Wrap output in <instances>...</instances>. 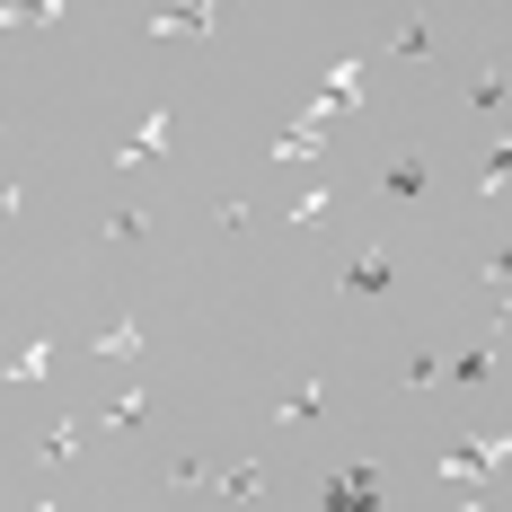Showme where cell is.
Listing matches in <instances>:
<instances>
[{"label": "cell", "instance_id": "obj_1", "mask_svg": "<svg viewBox=\"0 0 512 512\" xmlns=\"http://www.w3.org/2000/svg\"><path fill=\"white\" fill-rule=\"evenodd\" d=\"M433 468H442L451 486H486L495 468H512V424H504V433H477V442H451Z\"/></svg>", "mask_w": 512, "mask_h": 512}, {"label": "cell", "instance_id": "obj_2", "mask_svg": "<svg viewBox=\"0 0 512 512\" xmlns=\"http://www.w3.org/2000/svg\"><path fill=\"white\" fill-rule=\"evenodd\" d=\"M318 504L327 512H371L380 504V460H345L327 486H318Z\"/></svg>", "mask_w": 512, "mask_h": 512}, {"label": "cell", "instance_id": "obj_3", "mask_svg": "<svg viewBox=\"0 0 512 512\" xmlns=\"http://www.w3.org/2000/svg\"><path fill=\"white\" fill-rule=\"evenodd\" d=\"M380 195H389V204H424V195H433V159H424V151H398L389 168H380Z\"/></svg>", "mask_w": 512, "mask_h": 512}, {"label": "cell", "instance_id": "obj_4", "mask_svg": "<svg viewBox=\"0 0 512 512\" xmlns=\"http://www.w3.org/2000/svg\"><path fill=\"white\" fill-rule=\"evenodd\" d=\"M389 283H398V256L389 248H354L345 256V292H354V301H380Z\"/></svg>", "mask_w": 512, "mask_h": 512}, {"label": "cell", "instance_id": "obj_5", "mask_svg": "<svg viewBox=\"0 0 512 512\" xmlns=\"http://www.w3.org/2000/svg\"><path fill=\"white\" fill-rule=\"evenodd\" d=\"M212 18H221V0H186V9H159L151 36H212Z\"/></svg>", "mask_w": 512, "mask_h": 512}, {"label": "cell", "instance_id": "obj_6", "mask_svg": "<svg viewBox=\"0 0 512 512\" xmlns=\"http://www.w3.org/2000/svg\"><path fill=\"white\" fill-rule=\"evenodd\" d=\"M327 151V133H318V115H309V124H292V133H274V142H265V159H283V168H292V159H318Z\"/></svg>", "mask_w": 512, "mask_h": 512}, {"label": "cell", "instance_id": "obj_7", "mask_svg": "<svg viewBox=\"0 0 512 512\" xmlns=\"http://www.w3.org/2000/svg\"><path fill=\"white\" fill-rule=\"evenodd\" d=\"M159 151H168V106H151V115H142V133H133L115 159H124V168H142V159H159Z\"/></svg>", "mask_w": 512, "mask_h": 512}, {"label": "cell", "instance_id": "obj_8", "mask_svg": "<svg viewBox=\"0 0 512 512\" xmlns=\"http://www.w3.org/2000/svg\"><path fill=\"white\" fill-rule=\"evenodd\" d=\"M442 380H460V389H486V380H504V354H460V362H442Z\"/></svg>", "mask_w": 512, "mask_h": 512}, {"label": "cell", "instance_id": "obj_9", "mask_svg": "<svg viewBox=\"0 0 512 512\" xmlns=\"http://www.w3.org/2000/svg\"><path fill=\"white\" fill-rule=\"evenodd\" d=\"M89 354H98V362H142V327H133V318H115V327H106Z\"/></svg>", "mask_w": 512, "mask_h": 512}, {"label": "cell", "instance_id": "obj_10", "mask_svg": "<svg viewBox=\"0 0 512 512\" xmlns=\"http://www.w3.org/2000/svg\"><path fill=\"white\" fill-rule=\"evenodd\" d=\"M318 407H327V389H318V380H301V389H283L274 424H318Z\"/></svg>", "mask_w": 512, "mask_h": 512}, {"label": "cell", "instance_id": "obj_11", "mask_svg": "<svg viewBox=\"0 0 512 512\" xmlns=\"http://www.w3.org/2000/svg\"><path fill=\"white\" fill-rule=\"evenodd\" d=\"M142 415H151V389H133V398H115V407H106V415H89V424H98V433H133Z\"/></svg>", "mask_w": 512, "mask_h": 512}, {"label": "cell", "instance_id": "obj_12", "mask_svg": "<svg viewBox=\"0 0 512 512\" xmlns=\"http://www.w3.org/2000/svg\"><path fill=\"white\" fill-rule=\"evenodd\" d=\"M221 495H230V504H256V495H265V460H239V468H221Z\"/></svg>", "mask_w": 512, "mask_h": 512}, {"label": "cell", "instance_id": "obj_13", "mask_svg": "<svg viewBox=\"0 0 512 512\" xmlns=\"http://www.w3.org/2000/svg\"><path fill=\"white\" fill-rule=\"evenodd\" d=\"M512 186V124H504V142L486 151V168H477V195H504Z\"/></svg>", "mask_w": 512, "mask_h": 512}, {"label": "cell", "instance_id": "obj_14", "mask_svg": "<svg viewBox=\"0 0 512 512\" xmlns=\"http://www.w3.org/2000/svg\"><path fill=\"white\" fill-rule=\"evenodd\" d=\"M53 371V345H27V354H9V389H27V380H45Z\"/></svg>", "mask_w": 512, "mask_h": 512}, {"label": "cell", "instance_id": "obj_15", "mask_svg": "<svg viewBox=\"0 0 512 512\" xmlns=\"http://www.w3.org/2000/svg\"><path fill=\"white\" fill-rule=\"evenodd\" d=\"M477 106H504L512 98V62H495V71H477V89H468Z\"/></svg>", "mask_w": 512, "mask_h": 512}, {"label": "cell", "instance_id": "obj_16", "mask_svg": "<svg viewBox=\"0 0 512 512\" xmlns=\"http://www.w3.org/2000/svg\"><path fill=\"white\" fill-rule=\"evenodd\" d=\"M142 230H151V221H142V212H106V230H98V239H106V248H133V239H142Z\"/></svg>", "mask_w": 512, "mask_h": 512}, {"label": "cell", "instance_id": "obj_17", "mask_svg": "<svg viewBox=\"0 0 512 512\" xmlns=\"http://www.w3.org/2000/svg\"><path fill=\"white\" fill-rule=\"evenodd\" d=\"M477 274L495 283V301H504V318H512V248H495V256H486V265H477Z\"/></svg>", "mask_w": 512, "mask_h": 512}, {"label": "cell", "instance_id": "obj_18", "mask_svg": "<svg viewBox=\"0 0 512 512\" xmlns=\"http://www.w3.org/2000/svg\"><path fill=\"white\" fill-rule=\"evenodd\" d=\"M53 9H62V0H9L0 18H9V27H53Z\"/></svg>", "mask_w": 512, "mask_h": 512}, {"label": "cell", "instance_id": "obj_19", "mask_svg": "<svg viewBox=\"0 0 512 512\" xmlns=\"http://www.w3.org/2000/svg\"><path fill=\"white\" fill-rule=\"evenodd\" d=\"M327 212H336V195H327V186H309L301 204H292V221H301V230H318V221H327Z\"/></svg>", "mask_w": 512, "mask_h": 512}, {"label": "cell", "instance_id": "obj_20", "mask_svg": "<svg viewBox=\"0 0 512 512\" xmlns=\"http://www.w3.org/2000/svg\"><path fill=\"white\" fill-rule=\"evenodd\" d=\"M80 424H89V415H71L62 433H45V460H71V451H80Z\"/></svg>", "mask_w": 512, "mask_h": 512}]
</instances>
